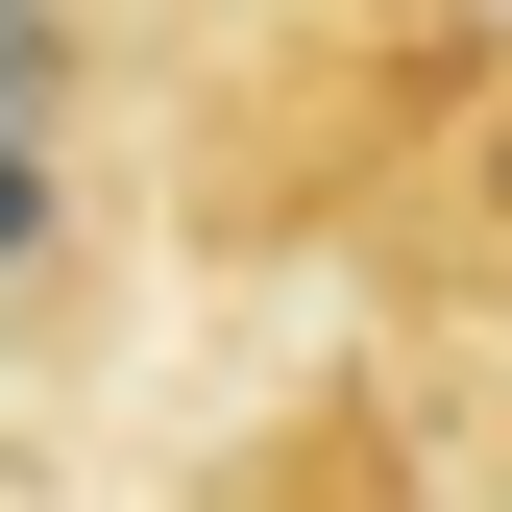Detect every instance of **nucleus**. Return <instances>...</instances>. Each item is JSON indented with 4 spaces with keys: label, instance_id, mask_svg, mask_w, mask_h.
<instances>
[{
    "label": "nucleus",
    "instance_id": "f257e3e1",
    "mask_svg": "<svg viewBox=\"0 0 512 512\" xmlns=\"http://www.w3.org/2000/svg\"><path fill=\"white\" fill-rule=\"evenodd\" d=\"M74 98V0H0V122H49Z\"/></svg>",
    "mask_w": 512,
    "mask_h": 512
},
{
    "label": "nucleus",
    "instance_id": "f03ea898",
    "mask_svg": "<svg viewBox=\"0 0 512 512\" xmlns=\"http://www.w3.org/2000/svg\"><path fill=\"white\" fill-rule=\"evenodd\" d=\"M49 244V122H0V269Z\"/></svg>",
    "mask_w": 512,
    "mask_h": 512
}]
</instances>
